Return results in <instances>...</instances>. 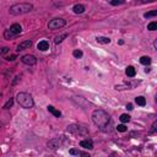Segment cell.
<instances>
[{
    "label": "cell",
    "instance_id": "27",
    "mask_svg": "<svg viewBox=\"0 0 157 157\" xmlns=\"http://www.w3.org/2000/svg\"><path fill=\"white\" fill-rule=\"evenodd\" d=\"M9 50H10V49H9L7 47H1V48H0V55H5L6 53H9Z\"/></svg>",
    "mask_w": 157,
    "mask_h": 157
},
{
    "label": "cell",
    "instance_id": "11",
    "mask_svg": "<svg viewBox=\"0 0 157 157\" xmlns=\"http://www.w3.org/2000/svg\"><path fill=\"white\" fill-rule=\"evenodd\" d=\"M37 48H38L39 50H42V52H45V50L49 49V43H48L47 40H40V42L37 44Z\"/></svg>",
    "mask_w": 157,
    "mask_h": 157
},
{
    "label": "cell",
    "instance_id": "3",
    "mask_svg": "<svg viewBox=\"0 0 157 157\" xmlns=\"http://www.w3.org/2000/svg\"><path fill=\"white\" fill-rule=\"evenodd\" d=\"M16 101H17V103L22 108H26V109H29V108H32L34 105V101H33L32 96L29 93H27V92H20V93H17Z\"/></svg>",
    "mask_w": 157,
    "mask_h": 157
},
{
    "label": "cell",
    "instance_id": "14",
    "mask_svg": "<svg viewBox=\"0 0 157 157\" xmlns=\"http://www.w3.org/2000/svg\"><path fill=\"white\" fill-rule=\"evenodd\" d=\"M125 74H126L128 77H135V75H136V70H135L134 66H128L126 70H125Z\"/></svg>",
    "mask_w": 157,
    "mask_h": 157
},
{
    "label": "cell",
    "instance_id": "20",
    "mask_svg": "<svg viewBox=\"0 0 157 157\" xmlns=\"http://www.w3.org/2000/svg\"><path fill=\"white\" fill-rule=\"evenodd\" d=\"M66 37H67V34H61V36H58V37H55V39H54L55 44H59V43H61V42L64 40V38H66Z\"/></svg>",
    "mask_w": 157,
    "mask_h": 157
},
{
    "label": "cell",
    "instance_id": "6",
    "mask_svg": "<svg viewBox=\"0 0 157 157\" xmlns=\"http://www.w3.org/2000/svg\"><path fill=\"white\" fill-rule=\"evenodd\" d=\"M65 25H66V21L64 18H53L49 21L48 28L49 29H59V28L64 27Z\"/></svg>",
    "mask_w": 157,
    "mask_h": 157
},
{
    "label": "cell",
    "instance_id": "31",
    "mask_svg": "<svg viewBox=\"0 0 157 157\" xmlns=\"http://www.w3.org/2000/svg\"><path fill=\"white\" fill-rule=\"evenodd\" d=\"M150 71H151V67H146V69H145V72H146V74L150 72Z\"/></svg>",
    "mask_w": 157,
    "mask_h": 157
},
{
    "label": "cell",
    "instance_id": "7",
    "mask_svg": "<svg viewBox=\"0 0 157 157\" xmlns=\"http://www.w3.org/2000/svg\"><path fill=\"white\" fill-rule=\"evenodd\" d=\"M63 142H64L63 137H54V139H52V140L48 141V148H50V150H56V148L61 147Z\"/></svg>",
    "mask_w": 157,
    "mask_h": 157
},
{
    "label": "cell",
    "instance_id": "25",
    "mask_svg": "<svg viewBox=\"0 0 157 157\" xmlns=\"http://www.w3.org/2000/svg\"><path fill=\"white\" fill-rule=\"evenodd\" d=\"M72 55H74L75 58H82V55H83V53H82L81 50H78V49H76V50H74V52H72Z\"/></svg>",
    "mask_w": 157,
    "mask_h": 157
},
{
    "label": "cell",
    "instance_id": "9",
    "mask_svg": "<svg viewBox=\"0 0 157 157\" xmlns=\"http://www.w3.org/2000/svg\"><path fill=\"white\" fill-rule=\"evenodd\" d=\"M80 146L83 147V148H86V150H92V148H93V142H92L91 140H88V139L81 140V141H80Z\"/></svg>",
    "mask_w": 157,
    "mask_h": 157
},
{
    "label": "cell",
    "instance_id": "32",
    "mask_svg": "<svg viewBox=\"0 0 157 157\" xmlns=\"http://www.w3.org/2000/svg\"><path fill=\"white\" fill-rule=\"evenodd\" d=\"M155 0H142V2H153Z\"/></svg>",
    "mask_w": 157,
    "mask_h": 157
},
{
    "label": "cell",
    "instance_id": "13",
    "mask_svg": "<svg viewBox=\"0 0 157 157\" xmlns=\"http://www.w3.org/2000/svg\"><path fill=\"white\" fill-rule=\"evenodd\" d=\"M72 11L75 13H82V12H85V6L82 4H76V5H74Z\"/></svg>",
    "mask_w": 157,
    "mask_h": 157
},
{
    "label": "cell",
    "instance_id": "12",
    "mask_svg": "<svg viewBox=\"0 0 157 157\" xmlns=\"http://www.w3.org/2000/svg\"><path fill=\"white\" fill-rule=\"evenodd\" d=\"M47 109H48V112H49V113H52L54 117H56V118H60V117H61L60 110H58V109H56V108H54L53 105H48V107H47Z\"/></svg>",
    "mask_w": 157,
    "mask_h": 157
},
{
    "label": "cell",
    "instance_id": "28",
    "mask_svg": "<svg viewBox=\"0 0 157 157\" xmlns=\"http://www.w3.org/2000/svg\"><path fill=\"white\" fill-rule=\"evenodd\" d=\"M156 125H157V121H153V124H152V129H151V132H155V131H156Z\"/></svg>",
    "mask_w": 157,
    "mask_h": 157
},
{
    "label": "cell",
    "instance_id": "1",
    "mask_svg": "<svg viewBox=\"0 0 157 157\" xmlns=\"http://www.w3.org/2000/svg\"><path fill=\"white\" fill-rule=\"evenodd\" d=\"M92 121L99 128V129H104L107 128V125L110 121V117L109 114L103 110V109H96L92 113Z\"/></svg>",
    "mask_w": 157,
    "mask_h": 157
},
{
    "label": "cell",
    "instance_id": "23",
    "mask_svg": "<svg viewBox=\"0 0 157 157\" xmlns=\"http://www.w3.org/2000/svg\"><path fill=\"white\" fill-rule=\"evenodd\" d=\"M157 15V11L156 10H152V11H148V12H146L144 16L146 17V18H148V17H155Z\"/></svg>",
    "mask_w": 157,
    "mask_h": 157
},
{
    "label": "cell",
    "instance_id": "10",
    "mask_svg": "<svg viewBox=\"0 0 157 157\" xmlns=\"http://www.w3.org/2000/svg\"><path fill=\"white\" fill-rule=\"evenodd\" d=\"M31 45H32V42L31 40H23V42H21L17 45V52H21L23 49H28V48H31Z\"/></svg>",
    "mask_w": 157,
    "mask_h": 157
},
{
    "label": "cell",
    "instance_id": "15",
    "mask_svg": "<svg viewBox=\"0 0 157 157\" xmlns=\"http://www.w3.org/2000/svg\"><path fill=\"white\" fill-rule=\"evenodd\" d=\"M135 102H136L137 105H141V107L146 105V99H145V97H142V96L136 97V98H135Z\"/></svg>",
    "mask_w": 157,
    "mask_h": 157
},
{
    "label": "cell",
    "instance_id": "24",
    "mask_svg": "<svg viewBox=\"0 0 157 157\" xmlns=\"http://www.w3.org/2000/svg\"><path fill=\"white\" fill-rule=\"evenodd\" d=\"M125 4V0H110V5L117 6V5H123Z\"/></svg>",
    "mask_w": 157,
    "mask_h": 157
},
{
    "label": "cell",
    "instance_id": "26",
    "mask_svg": "<svg viewBox=\"0 0 157 157\" xmlns=\"http://www.w3.org/2000/svg\"><path fill=\"white\" fill-rule=\"evenodd\" d=\"M117 130H118V131H120V132H125V131L128 130V128H126L124 124H120V125H118V126H117Z\"/></svg>",
    "mask_w": 157,
    "mask_h": 157
},
{
    "label": "cell",
    "instance_id": "2",
    "mask_svg": "<svg viewBox=\"0 0 157 157\" xmlns=\"http://www.w3.org/2000/svg\"><path fill=\"white\" fill-rule=\"evenodd\" d=\"M33 9V5L29 4V2H20V4H15L10 7L9 12L13 16H18V15H23V13H27L29 11H32Z\"/></svg>",
    "mask_w": 157,
    "mask_h": 157
},
{
    "label": "cell",
    "instance_id": "16",
    "mask_svg": "<svg viewBox=\"0 0 157 157\" xmlns=\"http://www.w3.org/2000/svg\"><path fill=\"white\" fill-rule=\"evenodd\" d=\"M96 40L98 43H102V44H109L110 43V38H108V37H97Z\"/></svg>",
    "mask_w": 157,
    "mask_h": 157
},
{
    "label": "cell",
    "instance_id": "30",
    "mask_svg": "<svg viewBox=\"0 0 157 157\" xmlns=\"http://www.w3.org/2000/svg\"><path fill=\"white\" fill-rule=\"evenodd\" d=\"M126 109L131 110V109H132V104H131V103H128V104H126Z\"/></svg>",
    "mask_w": 157,
    "mask_h": 157
},
{
    "label": "cell",
    "instance_id": "21",
    "mask_svg": "<svg viewBox=\"0 0 157 157\" xmlns=\"http://www.w3.org/2000/svg\"><path fill=\"white\" fill-rule=\"evenodd\" d=\"M119 119H120L121 123H128V121L130 120V115H129V114H121Z\"/></svg>",
    "mask_w": 157,
    "mask_h": 157
},
{
    "label": "cell",
    "instance_id": "17",
    "mask_svg": "<svg viewBox=\"0 0 157 157\" xmlns=\"http://www.w3.org/2000/svg\"><path fill=\"white\" fill-rule=\"evenodd\" d=\"M69 152H70V155H75V156H88V153L78 151V150H75V148H71Z\"/></svg>",
    "mask_w": 157,
    "mask_h": 157
},
{
    "label": "cell",
    "instance_id": "22",
    "mask_svg": "<svg viewBox=\"0 0 157 157\" xmlns=\"http://www.w3.org/2000/svg\"><path fill=\"white\" fill-rule=\"evenodd\" d=\"M12 104H13V98H10V99L4 104V107H2V108H4V109H9V108H11V107H12Z\"/></svg>",
    "mask_w": 157,
    "mask_h": 157
},
{
    "label": "cell",
    "instance_id": "5",
    "mask_svg": "<svg viewBox=\"0 0 157 157\" xmlns=\"http://www.w3.org/2000/svg\"><path fill=\"white\" fill-rule=\"evenodd\" d=\"M67 131L71 132V134H75V135H87L88 131L85 126L82 125H78V124H71L67 126Z\"/></svg>",
    "mask_w": 157,
    "mask_h": 157
},
{
    "label": "cell",
    "instance_id": "19",
    "mask_svg": "<svg viewBox=\"0 0 157 157\" xmlns=\"http://www.w3.org/2000/svg\"><path fill=\"white\" fill-rule=\"evenodd\" d=\"M147 29H150V31H156V29H157V22H156V21L150 22V23L147 25Z\"/></svg>",
    "mask_w": 157,
    "mask_h": 157
},
{
    "label": "cell",
    "instance_id": "4",
    "mask_svg": "<svg viewBox=\"0 0 157 157\" xmlns=\"http://www.w3.org/2000/svg\"><path fill=\"white\" fill-rule=\"evenodd\" d=\"M21 31H22L21 25L13 23V25L10 26V28H7V29L4 32V38L10 40V39H12V38H15L16 36H18V34L21 33Z\"/></svg>",
    "mask_w": 157,
    "mask_h": 157
},
{
    "label": "cell",
    "instance_id": "29",
    "mask_svg": "<svg viewBox=\"0 0 157 157\" xmlns=\"http://www.w3.org/2000/svg\"><path fill=\"white\" fill-rule=\"evenodd\" d=\"M15 58H16V55H11V56L6 58V60H9V61H12V60H15Z\"/></svg>",
    "mask_w": 157,
    "mask_h": 157
},
{
    "label": "cell",
    "instance_id": "18",
    "mask_svg": "<svg viewBox=\"0 0 157 157\" xmlns=\"http://www.w3.org/2000/svg\"><path fill=\"white\" fill-rule=\"evenodd\" d=\"M140 63H141L142 65H150V64H151V58H150V56L144 55V56H141V58H140Z\"/></svg>",
    "mask_w": 157,
    "mask_h": 157
},
{
    "label": "cell",
    "instance_id": "8",
    "mask_svg": "<svg viewBox=\"0 0 157 157\" xmlns=\"http://www.w3.org/2000/svg\"><path fill=\"white\" fill-rule=\"evenodd\" d=\"M21 61L23 63V64H26V65H36V63H37V59H36V56L34 55H31V54H26V55H23L22 58H21Z\"/></svg>",
    "mask_w": 157,
    "mask_h": 157
}]
</instances>
